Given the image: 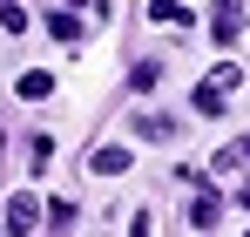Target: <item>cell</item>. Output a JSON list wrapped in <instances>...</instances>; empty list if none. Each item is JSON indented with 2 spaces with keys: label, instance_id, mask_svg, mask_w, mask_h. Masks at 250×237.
I'll use <instances>...</instances> for the list:
<instances>
[{
  "label": "cell",
  "instance_id": "6da1fadb",
  "mask_svg": "<svg viewBox=\"0 0 250 237\" xmlns=\"http://www.w3.org/2000/svg\"><path fill=\"white\" fill-rule=\"evenodd\" d=\"M237 34H244V0H216V14H209V41L230 47Z\"/></svg>",
  "mask_w": 250,
  "mask_h": 237
},
{
  "label": "cell",
  "instance_id": "7a4b0ae2",
  "mask_svg": "<svg viewBox=\"0 0 250 237\" xmlns=\"http://www.w3.org/2000/svg\"><path fill=\"white\" fill-rule=\"evenodd\" d=\"M34 224H41V203L21 190V197L7 203V224H0V231H7V237H34Z\"/></svg>",
  "mask_w": 250,
  "mask_h": 237
},
{
  "label": "cell",
  "instance_id": "3957f363",
  "mask_svg": "<svg viewBox=\"0 0 250 237\" xmlns=\"http://www.w3.org/2000/svg\"><path fill=\"white\" fill-rule=\"evenodd\" d=\"M209 169H216V176H244V169H250V136H237V142H223V149L209 156Z\"/></svg>",
  "mask_w": 250,
  "mask_h": 237
},
{
  "label": "cell",
  "instance_id": "277c9868",
  "mask_svg": "<svg viewBox=\"0 0 250 237\" xmlns=\"http://www.w3.org/2000/svg\"><path fill=\"white\" fill-rule=\"evenodd\" d=\"M223 102H230V88H216V81H209V75L196 81V95H189V109H196V116H203V122H209V116H223Z\"/></svg>",
  "mask_w": 250,
  "mask_h": 237
},
{
  "label": "cell",
  "instance_id": "5b68a950",
  "mask_svg": "<svg viewBox=\"0 0 250 237\" xmlns=\"http://www.w3.org/2000/svg\"><path fill=\"white\" fill-rule=\"evenodd\" d=\"M189 224H196V231H216V224H223V197H216V190H196V203H189Z\"/></svg>",
  "mask_w": 250,
  "mask_h": 237
},
{
  "label": "cell",
  "instance_id": "8992f818",
  "mask_svg": "<svg viewBox=\"0 0 250 237\" xmlns=\"http://www.w3.org/2000/svg\"><path fill=\"white\" fill-rule=\"evenodd\" d=\"M149 21H163V27H189L196 14H189L183 0H149Z\"/></svg>",
  "mask_w": 250,
  "mask_h": 237
},
{
  "label": "cell",
  "instance_id": "52a82bcc",
  "mask_svg": "<svg viewBox=\"0 0 250 237\" xmlns=\"http://www.w3.org/2000/svg\"><path fill=\"white\" fill-rule=\"evenodd\" d=\"M88 169H95V176H122V169H128V149H88Z\"/></svg>",
  "mask_w": 250,
  "mask_h": 237
},
{
  "label": "cell",
  "instance_id": "ba28073f",
  "mask_svg": "<svg viewBox=\"0 0 250 237\" xmlns=\"http://www.w3.org/2000/svg\"><path fill=\"white\" fill-rule=\"evenodd\" d=\"M47 95H54V75L27 68V75H21V102H47Z\"/></svg>",
  "mask_w": 250,
  "mask_h": 237
},
{
  "label": "cell",
  "instance_id": "9c48e42d",
  "mask_svg": "<svg viewBox=\"0 0 250 237\" xmlns=\"http://www.w3.org/2000/svg\"><path fill=\"white\" fill-rule=\"evenodd\" d=\"M135 136H149V142H169V136H176V122H169V116H149V109H142V116H135Z\"/></svg>",
  "mask_w": 250,
  "mask_h": 237
},
{
  "label": "cell",
  "instance_id": "30bf717a",
  "mask_svg": "<svg viewBox=\"0 0 250 237\" xmlns=\"http://www.w3.org/2000/svg\"><path fill=\"white\" fill-rule=\"evenodd\" d=\"M47 34L54 41H82V21L75 14H47Z\"/></svg>",
  "mask_w": 250,
  "mask_h": 237
},
{
  "label": "cell",
  "instance_id": "8fae6325",
  "mask_svg": "<svg viewBox=\"0 0 250 237\" xmlns=\"http://www.w3.org/2000/svg\"><path fill=\"white\" fill-rule=\"evenodd\" d=\"M0 27L21 34V27H27V7H21V0H0Z\"/></svg>",
  "mask_w": 250,
  "mask_h": 237
},
{
  "label": "cell",
  "instance_id": "7c38bea8",
  "mask_svg": "<svg viewBox=\"0 0 250 237\" xmlns=\"http://www.w3.org/2000/svg\"><path fill=\"white\" fill-rule=\"evenodd\" d=\"M41 224H54V231H68V224H75V203H68V197H54V203H47V217H41Z\"/></svg>",
  "mask_w": 250,
  "mask_h": 237
},
{
  "label": "cell",
  "instance_id": "4fadbf2b",
  "mask_svg": "<svg viewBox=\"0 0 250 237\" xmlns=\"http://www.w3.org/2000/svg\"><path fill=\"white\" fill-rule=\"evenodd\" d=\"M128 237H149V217H135V224H128Z\"/></svg>",
  "mask_w": 250,
  "mask_h": 237
},
{
  "label": "cell",
  "instance_id": "5bb4252c",
  "mask_svg": "<svg viewBox=\"0 0 250 237\" xmlns=\"http://www.w3.org/2000/svg\"><path fill=\"white\" fill-rule=\"evenodd\" d=\"M237 203H244V210H250V183H244V190H237Z\"/></svg>",
  "mask_w": 250,
  "mask_h": 237
},
{
  "label": "cell",
  "instance_id": "9a60e30c",
  "mask_svg": "<svg viewBox=\"0 0 250 237\" xmlns=\"http://www.w3.org/2000/svg\"><path fill=\"white\" fill-rule=\"evenodd\" d=\"M0 149H7V136H0Z\"/></svg>",
  "mask_w": 250,
  "mask_h": 237
},
{
  "label": "cell",
  "instance_id": "2e32d148",
  "mask_svg": "<svg viewBox=\"0 0 250 237\" xmlns=\"http://www.w3.org/2000/svg\"><path fill=\"white\" fill-rule=\"evenodd\" d=\"M244 237H250V231H244Z\"/></svg>",
  "mask_w": 250,
  "mask_h": 237
}]
</instances>
